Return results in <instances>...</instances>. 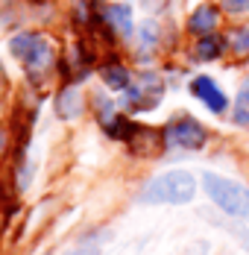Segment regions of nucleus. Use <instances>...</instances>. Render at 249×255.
Segmentation results:
<instances>
[{
  "instance_id": "nucleus-1",
  "label": "nucleus",
  "mask_w": 249,
  "mask_h": 255,
  "mask_svg": "<svg viewBox=\"0 0 249 255\" xmlns=\"http://www.w3.org/2000/svg\"><path fill=\"white\" fill-rule=\"evenodd\" d=\"M194 194H197V179L191 176L188 170H167V173L155 176L152 182H147V188L141 191V203L182 205V203H191Z\"/></svg>"
},
{
  "instance_id": "nucleus-2",
  "label": "nucleus",
  "mask_w": 249,
  "mask_h": 255,
  "mask_svg": "<svg viewBox=\"0 0 249 255\" xmlns=\"http://www.w3.org/2000/svg\"><path fill=\"white\" fill-rule=\"evenodd\" d=\"M202 188L214 200L217 208H223L232 217H247L249 214V188L235 179L217 176V173H202Z\"/></svg>"
},
{
  "instance_id": "nucleus-3",
  "label": "nucleus",
  "mask_w": 249,
  "mask_h": 255,
  "mask_svg": "<svg viewBox=\"0 0 249 255\" xmlns=\"http://www.w3.org/2000/svg\"><path fill=\"white\" fill-rule=\"evenodd\" d=\"M9 50H12L15 59L24 62L29 74H41V71H47L50 65H53V59H56L53 44H50L47 38L35 35V32H21V35H15V38L9 41Z\"/></svg>"
},
{
  "instance_id": "nucleus-4",
  "label": "nucleus",
  "mask_w": 249,
  "mask_h": 255,
  "mask_svg": "<svg viewBox=\"0 0 249 255\" xmlns=\"http://www.w3.org/2000/svg\"><path fill=\"white\" fill-rule=\"evenodd\" d=\"M164 141L170 147H182V150H199L205 144V127L194 118H179L164 129Z\"/></svg>"
},
{
  "instance_id": "nucleus-5",
  "label": "nucleus",
  "mask_w": 249,
  "mask_h": 255,
  "mask_svg": "<svg viewBox=\"0 0 249 255\" xmlns=\"http://www.w3.org/2000/svg\"><path fill=\"white\" fill-rule=\"evenodd\" d=\"M161 94H164L161 79L152 77V74H144V77H138L135 82H129V88H126V103H129L132 109H152L155 103L161 100Z\"/></svg>"
},
{
  "instance_id": "nucleus-6",
  "label": "nucleus",
  "mask_w": 249,
  "mask_h": 255,
  "mask_svg": "<svg viewBox=\"0 0 249 255\" xmlns=\"http://www.w3.org/2000/svg\"><path fill=\"white\" fill-rule=\"evenodd\" d=\"M161 132H155V129L149 127H135V124H129V132H126V144H129V153L138 155V158H149V155H155L161 150Z\"/></svg>"
},
{
  "instance_id": "nucleus-7",
  "label": "nucleus",
  "mask_w": 249,
  "mask_h": 255,
  "mask_svg": "<svg viewBox=\"0 0 249 255\" xmlns=\"http://www.w3.org/2000/svg\"><path fill=\"white\" fill-rule=\"evenodd\" d=\"M191 91H194V97H199V100L205 103L211 112H217V115H223L226 106H229L226 94L214 85V79H208V77H197L191 82Z\"/></svg>"
},
{
  "instance_id": "nucleus-8",
  "label": "nucleus",
  "mask_w": 249,
  "mask_h": 255,
  "mask_svg": "<svg viewBox=\"0 0 249 255\" xmlns=\"http://www.w3.org/2000/svg\"><path fill=\"white\" fill-rule=\"evenodd\" d=\"M82 91L74 88V85H65L62 91H59V97H56V115L62 118V121H74L82 115Z\"/></svg>"
},
{
  "instance_id": "nucleus-9",
  "label": "nucleus",
  "mask_w": 249,
  "mask_h": 255,
  "mask_svg": "<svg viewBox=\"0 0 249 255\" xmlns=\"http://www.w3.org/2000/svg\"><path fill=\"white\" fill-rule=\"evenodd\" d=\"M103 21H106L109 29H115L118 35H129V32H132V12H129V6H124V3H112V6H106Z\"/></svg>"
},
{
  "instance_id": "nucleus-10",
  "label": "nucleus",
  "mask_w": 249,
  "mask_h": 255,
  "mask_svg": "<svg viewBox=\"0 0 249 255\" xmlns=\"http://www.w3.org/2000/svg\"><path fill=\"white\" fill-rule=\"evenodd\" d=\"M217 21H220V18H217V9H214V6H199L197 12L188 18V29L202 38V35H211V29L217 26Z\"/></svg>"
},
{
  "instance_id": "nucleus-11",
  "label": "nucleus",
  "mask_w": 249,
  "mask_h": 255,
  "mask_svg": "<svg viewBox=\"0 0 249 255\" xmlns=\"http://www.w3.org/2000/svg\"><path fill=\"white\" fill-rule=\"evenodd\" d=\"M103 82L109 85V88H115V91H124V88H129V82H132V77H129V71H126L124 65H106L103 68Z\"/></svg>"
},
{
  "instance_id": "nucleus-12",
  "label": "nucleus",
  "mask_w": 249,
  "mask_h": 255,
  "mask_svg": "<svg viewBox=\"0 0 249 255\" xmlns=\"http://www.w3.org/2000/svg\"><path fill=\"white\" fill-rule=\"evenodd\" d=\"M226 47L235 53V56H241V59L249 56V29H244V26L241 29H232L226 35Z\"/></svg>"
},
{
  "instance_id": "nucleus-13",
  "label": "nucleus",
  "mask_w": 249,
  "mask_h": 255,
  "mask_svg": "<svg viewBox=\"0 0 249 255\" xmlns=\"http://www.w3.org/2000/svg\"><path fill=\"white\" fill-rule=\"evenodd\" d=\"M223 47L226 44L220 41V38H214V35H202V38L197 41V56L199 59H217Z\"/></svg>"
},
{
  "instance_id": "nucleus-14",
  "label": "nucleus",
  "mask_w": 249,
  "mask_h": 255,
  "mask_svg": "<svg viewBox=\"0 0 249 255\" xmlns=\"http://www.w3.org/2000/svg\"><path fill=\"white\" fill-rule=\"evenodd\" d=\"M235 124H249V85L241 88V94H238V106H235Z\"/></svg>"
},
{
  "instance_id": "nucleus-15",
  "label": "nucleus",
  "mask_w": 249,
  "mask_h": 255,
  "mask_svg": "<svg viewBox=\"0 0 249 255\" xmlns=\"http://www.w3.org/2000/svg\"><path fill=\"white\" fill-rule=\"evenodd\" d=\"M220 3H223L226 12H235V15H238V12H247V9H249V0H220Z\"/></svg>"
},
{
  "instance_id": "nucleus-16",
  "label": "nucleus",
  "mask_w": 249,
  "mask_h": 255,
  "mask_svg": "<svg viewBox=\"0 0 249 255\" xmlns=\"http://www.w3.org/2000/svg\"><path fill=\"white\" fill-rule=\"evenodd\" d=\"M74 15H76V24H85L88 21V3L85 0H76L74 3Z\"/></svg>"
},
{
  "instance_id": "nucleus-17",
  "label": "nucleus",
  "mask_w": 249,
  "mask_h": 255,
  "mask_svg": "<svg viewBox=\"0 0 249 255\" xmlns=\"http://www.w3.org/2000/svg\"><path fill=\"white\" fill-rule=\"evenodd\" d=\"M74 255H100V250L97 247H82V250H76Z\"/></svg>"
}]
</instances>
